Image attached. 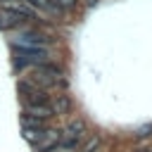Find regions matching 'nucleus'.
I'll list each match as a JSON object with an SVG mask.
<instances>
[{
	"mask_svg": "<svg viewBox=\"0 0 152 152\" xmlns=\"http://www.w3.org/2000/svg\"><path fill=\"white\" fill-rule=\"evenodd\" d=\"M83 138H86V121H83V119H71V121L59 131V147H71V150H76Z\"/></svg>",
	"mask_w": 152,
	"mask_h": 152,
	"instance_id": "obj_1",
	"label": "nucleus"
},
{
	"mask_svg": "<svg viewBox=\"0 0 152 152\" xmlns=\"http://www.w3.org/2000/svg\"><path fill=\"white\" fill-rule=\"evenodd\" d=\"M17 90H19V97L24 100V104H40V102H50L48 90H43L40 86H36L31 78H21V81L17 83Z\"/></svg>",
	"mask_w": 152,
	"mask_h": 152,
	"instance_id": "obj_2",
	"label": "nucleus"
},
{
	"mask_svg": "<svg viewBox=\"0 0 152 152\" xmlns=\"http://www.w3.org/2000/svg\"><path fill=\"white\" fill-rule=\"evenodd\" d=\"M48 57H50V52L45 48H19L14 52V66H19V69L28 66V64L38 66V64H45Z\"/></svg>",
	"mask_w": 152,
	"mask_h": 152,
	"instance_id": "obj_3",
	"label": "nucleus"
},
{
	"mask_svg": "<svg viewBox=\"0 0 152 152\" xmlns=\"http://www.w3.org/2000/svg\"><path fill=\"white\" fill-rule=\"evenodd\" d=\"M57 145H59V131L57 128H45L43 135L33 142V150L36 152H52Z\"/></svg>",
	"mask_w": 152,
	"mask_h": 152,
	"instance_id": "obj_4",
	"label": "nucleus"
},
{
	"mask_svg": "<svg viewBox=\"0 0 152 152\" xmlns=\"http://www.w3.org/2000/svg\"><path fill=\"white\" fill-rule=\"evenodd\" d=\"M48 40L50 38L43 33H21L19 38H14V45L17 48H45Z\"/></svg>",
	"mask_w": 152,
	"mask_h": 152,
	"instance_id": "obj_5",
	"label": "nucleus"
},
{
	"mask_svg": "<svg viewBox=\"0 0 152 152\" xmlns=\"http://www.w3.org/2000/svg\"><path fill=\"white\" fill-rule=\"evenodd\" d=\"M24 114L26 116H33V119H40V121H50L55 116L50 102H40V104H24Z\"/></svg>",
	"mask_w": 152,
	"mask_h": 152,
	"instance_id": "obj_6",
	"label": "nucleus"
},
{
	"mask_svg": "<svg viewBox=\"0 0 152 152\" xmlns=\"http://www.w3.org/2000/svg\"><path fill=\"white\" fill-rule=\"evenodd\" d=\"M24 21H26L24 17L14 14L12 10H5V7H0V28H2V31H10V28H14V26L24 24Z\"/></svg>",
	"mask_w": 152,
	"mask_h": 152,
	"instance_id": "obj_7",
	"label": "nucleus"
},
{
	"mask_svg": "<svg viewBox=\"0 0 152 152\" xmlns=\"http://www.w3.org/2000/svg\"><path fill=\"white\" fill-rule=\"evenodd\" d=\"M50 107H52V112L55 114H69L71 112V97L69 95H55V100L50 102Z\"/></svg>",
	"mask_w": 152,
	"mask_h": 152,
	"instance_id": "obj_8",
	"label": "nucleus"
},
{
	"mask_svg": "<svg viewBox=\"0 0 152 152\" xmlns=\"http://www.w3.org/2000/svg\"><path fill=\"white\" fill-rule=\"evenodd\" d=\"M2 7H5V10H12L14 14L24 17L26 21H28V19H33V10H31V7L26 5V2H14V0H10V2H5Z\"/></svg>",
	"mask_w": 152,
	"mask_h": 152,
	"instance_id": "obj_9",
	"label": "nucleus"
},
{
	"mask_svg": "<svg viewBox=\"0 0 152 152\" xmlns=\"http://www.w3.org/2000/svg\"><path fill=\"white\" fill-rule=\"evenodd\" d=\"M97 147H100V138L97 135H90V138L83 140V145L78 147V152H97Z\"/></svg>",
	"mask_w": 152,
	"mask_h": 152,
	"instance_id": "obj_10",
	"label": "nucleus"
},
{
	"mask_svg": "<svg viewBox=\"0 0 152 152\" xmlns=\"http://www.w3.org/2000/svg\"><path fill=\"white\" fill-rule=\"evenodd\" d=\"M31 5H36L38 10H45V12H50V10H55V5H52L50 0H31Z\"/></svg>",
	"mask_w": 152,
	"mask_h": 152,
	"instance_id": "obj_11",
	"label": "nucleus"
},
{
	"mask_svg": "<svg viewBox=\"0 0 152 152\" xmlns=\"http://www.w3.org/2000/svg\"><path fill=\"white\" fill-rule=\"evenodd\" d=\"M147 135H152V124H147V126H142V128H138L135 131V138H147Z\"/></svg>",
	"mask_w": 152,
	"mask_h": 152,
	"instance_id": "obj_12",
	"label": "nucleus"
},
{
	"mask_svg": "<svg viewBox=\"0 0 152 152\" xmlns=\"http://www.w3.org/2000/svg\"><path fill=\"white\" fill-rule=\"evenodd\" d=\"M52 2H55L59 10H69V7H74V5H76V0H52Z\"/></svg>",
	"mask_w": 152,
	"mask_h": 152,
	"instance_id": "obj_13",
	"label": "nucleus"
},
{
	"mask_svg": "<svg viewBox=\"0 0 152 152\" xmlns=\"http://www.w3.org/2000/svg\"><path fill=\"white\" fill-rule=\"evenodd\" d=\"M52 152H74V150H71V147H59V145H57Z\"/></svg>",
	"mask_w": 152,
	"mask_h": 152,
	"instance_id": "obj_14",
	"label": "nucleus"
},
{
	"mask_svg": "<svg viewBox=\"0 0 152 152\" xmlns=\"http://www.w3.org/2000/svg\"><path fill=\"white\" fill-rule=\"evenodd\" d=\"M86 2H88V5H93V2H95V0H86Z\"/></svg>",
	"mask_w": 152,
	"mask_h": 152,
	"instance_id": "obj_15",
	"label": "nucleus"
},
{
	"mask_svg": "<svg viewBox=\"0 0 152 152\" xmlns=\"http://www.w3.org/2000/svg\"><path fill=\"white\" fill-rule=\"evenodd\" d=\"M138 152H150V150H138Z\"/></svg>",
	"mask_w": 152,
	"mask_h": 152,
	"instance_id": "obj_16",
	"label": "nucleus"
}]
</instances>
